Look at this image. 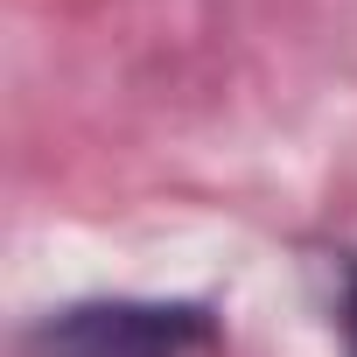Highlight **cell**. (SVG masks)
Instances as JSON below:
<instances>
[{
    "label": "cell",
    "instance_id": "obj_1",
    "mask_svg": "<svg viewBox=\"0 0 357 357\" xmlns=\"http://www.w3.org/2000/svg\"><path fill=\"white\" fill-rule=\"evenodd\" d=\"M218 350V315L204 301H70L22 329V357H204Z\"/></svg>",
    "mask_w": 357,
    "mask_h": 357
},
{
    "label": "cell",
    "instance_id": "obj_2",
    "mask_svg": "<svg viewBox=\"0 0 357 357\" xmlns=\"http://www.w3.org/2000/svg\"><path fill=\"white\" fill-rule=\"evenodd\" d=\"M336 329H343V357H357V252L343 259V287H336Z\"/></svg>",
    "mask_w": 357,
    "mask_h": 357
}]
</instances>
